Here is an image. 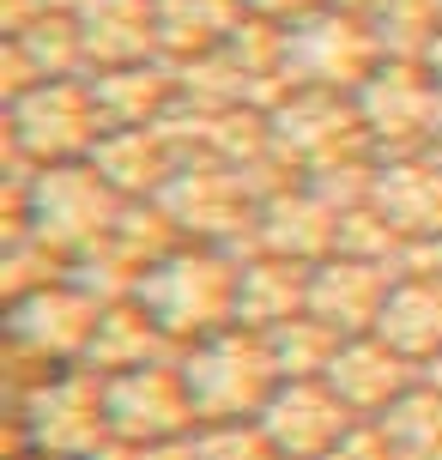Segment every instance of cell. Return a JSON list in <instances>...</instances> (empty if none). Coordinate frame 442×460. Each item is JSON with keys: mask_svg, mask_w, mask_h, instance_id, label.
I'll return each instance as SVG.
<instances>
[{"mask_svg": "<svg viewBox=\"0 0 442 460\" xmlns=\"http://www.w3.org/2000/svg\"><path fill=\"white\" fill-rule=\"evenodd\" d=\"M358 115L370 134L376 158H406L424 152L442 128V92L424 73V61H382V67L358 85Z\"/></svg>", "mask_w": 442, "mask_h": 460, "instance_id": "obj_7", "label": "cell"}, {"mask_svg": "<svg viewBox=\"0 0 442 460\" xmlns=\"http://www.w3.org/2000/svg\"><path fill=\"white\" fill-rule=\"evenodd\" d=\"M388 55L370 37V24L322 6L309 19L285 24V85H322V92H358Z\"/></svg>", "mask_w": 442, "mask_h": 460, "instance_id": "obj_8", "label": "cell"}, {"mask_svg": "<svg viewBox=\"0 0 442 460\" xmlns=\"http://www.w3.org/2000/svg\"><path fill=\"white\" fill-rule=\"evenodd\" d=\"M158 358H176V340L152 322V309L140 297L103 303L92 351H85V369H97V376H128V369H146V364H158Z\"/></svg>", "mask_w": 442, "mask_h": 460, "instance_id": "obj_22", "label": "cell"}, {"mask_svg": "<svg viewBox=\"0 0 442 460\" xmlns=\"http://www.w3.org/2000/svg\"><path fill=\"white\" fill-rule=\"evenodd\" d=\"M424 382H430V388L442 394V351H437V358H430V364H424Z\"/></svg>", "mask_w": 442, "mask_h": 460, "instance_id": "obj_29", "label": "cell"}, {"mask_svg": "<svg viewBox=\"0 0 442 460\" xmlns=\"http://www.w3.org/2000/svg\"><path fill=\"white\" fill-rule=\"evenodd\" d=\"M297 315H309V267L267 249H249L243 273H236V327L273 333Z\"/></svg>", "mask_w": 442, "mask_h": 460, "instance_id": "obj_19", "label": "cell"}, {"mask_svg": "<svg viewBox=\"0 0 442 460\" xmlns=\"http://www.w3.org/2000/svg\"><path fill=\"white\" fill-rule=\"evenodd\" d=\"M333 236H340V212L327 207L309 182H285L273 188L255 212V249L285 254V261H303L315 267L333 254Z\"/></svg>", "mask_w": 442, "mask_h": 460, "instance_id": "obj_16", "label": "cell"}, {"mask_svg": "<svg viewBox=\"0 0 442 460\" xmlns=\"http://www.w3.org/2000/svg\"><path fill=\"white\" fill-rule=\"evenodd\" d=\"M97 315H103V303L61 273L55 285L13 303V351L19 358H43V369L49 364H85Z\"/></svg>", "mask_w": 442, "mask_h": 460, "instance_id": "obj_11", "label": "cell"}, {"mask_svg": "<svg viewBox=\"0 0 442 460\" xmlns=\"http://www.w3.org/2000/svg\"><path fill=\"white\" fill-rule=\"evenodd\" d=\"M424 152H430V158L442 164V128H437V139H430V146H424Z\"/></svg>", "mask_w": 442, "mask_h": 460, "instance_id": "obj_30", "label": "cell"}, {"mask_svg": "<svg viewBox=\"0 0 442 460\" xmlns=\"http://www.w3.org/2000/svg\"><path fill=\"white\" fill-rule=\"evenodd\" d=\"M158 207L170 212V225L182 230V243H218L231 230H255L261 212V188L236 170V164H182L170 182H164Z\"/></svg>", "mask_w": 442, "mask_h": 460, "instance_id": "obj_10", "label": "cell"}, {"mask_svg": "<svg viewBox=\"0 0 442 460\" xmlns=\"http://www.w3.org/2000/svg\"><path fill=\"white\" fill-rule=\"evenodd\" d=\"M437 6H442V0H437Z\"/></svg>", "mask_w": 442, "mask_h": 460, "instance_id": "obj_32", "label": "cell"}, {"mask_svg": "<svg viewBox=\"0 0 442 460\" xmlns=\"http://www.w3.org/2000/svg\"><path fill=\"white\" fill-rule=\"evenodd\" d=\"M182 376L194 394L200 424H236V418H261L267 400L279 394V364L273 345L255 327H218L207 340L182 345Z\"/></svg>", "mask_w": 442, "mask_h": 460, "instance_id": "obj_4", "label": "cell"}, {"mask_svg": "<svg viewBox=\"0 0 442 460\" xmlns=\"http://www.w3.org/2000/svg\"><path fill=\"white\" fill-rule=\"evenodd\" d=\"M267 345H273V364H279L285 382H303V376H327V364H333V351L346 345V333H333V327L315 322V315H297V322L273 327Z\"/></svg>", "mask_w": 442, "mask_h": 460, "instance_id": "obj_25", "label": "cell"}, {"mask_svg": "<svg viewBox=\"0 0 442 460\" xmlns=\"http://www.w3.org/2000/svg\"><path fill=\"white\" fill-rule=\"evenodd\" d=\"M6 128H13V158L24 164H79L97 152V139L110 134V121L97 110L92 79L61 73V79H37L31 92L6 97Z\"/></svg>", "mask_w": 442, "mask_h": 460, "instance_id": "obj_5", "label": "cell"}, {"mask_svg": "<svg viewBox=\"0 0 442 460\" xmlns=\"http://www.w3.org/2000/svg\"><path fill=\"white\" fill-rule=\"evenodd\" d=\"M419 376L424 369L412 358H400L382 333H351L327 364V388L351 406V418H382L400 394L419 388Z\"/></svg>", "mask_w": 442, "mask_h": 460, "instance_id": "obj_14", "label": "cell"}, {"mask_svg": "<svg viewBox=\"0 0 442 460\" xmlns=\"http://www.w3.org/2000/svg\"><path fill=\"white\" fill-rule=\"evenodd\" d=\"M43 460H55V455H43Z\"/></svg>", "mask_w": 442, "mask_h": 460, "instance_id": "obj_31", "label": "cell"}, {"mask_svg": "<svg viewBox=\"0 0 442 460\" xmlns=\"http://www.w3.org/2000/svg\"><path fill=\"white\" fill-rule=\"evenodd\" d=\"M370 424H382L394 460H442V394L424 376H419V388L400 394L394 406L382 418H370Z\"/></svg>", "mask_w": 442, "mask_h": 460, "instance_id": "obj_23", "label": "cell"}, {"mask_svg": "<svg viewBox=\"0 0 442 460\" xmlns=\"http://www.w3.org/2000/svg\"><path fill=\"white\" fill-rule=\"evenodd\" d=\"M103 382H110V430L121 442L170 448V442H188L200 430V412H194V394L182 376V351L146 369H128V376H103Z\"/></svg>", "mask_w": 442, "mask_h": 460, "instance_id": "obj_9", "label": "cell"}, {"mask_svg": "<svg viewBox=\"0 0 442 460\" xmlns=\"http://www.w3.org/2000/svg\"><path fill=\"white\" fill-rule=\"evenodd\" d=\"M364 24L388 61H424V49L442 31V6L437 0H376V13Z\"/></svg>", "mask_w": 442, "mask_h": 460, "instance_id": "obj_24", "label": "cell"}, {"mask_svg": "<svg viewBox=\"0 0 442 460\" xmlns=\"http://www.w3.org/2000/svg\"><path fill=\"white\" fill-rule=\"evenodd\" d=\"M188 460H285V455L261 430V418H236V424H200L188 437Z\"/></svg>", "mask_w": 442, "mask_h": 460, "instance_id": "obj_26", "label": "cell"}, {"mask_svg": "<svg viewBox=\"0 0 442 460\" xmlns=\"http://www.w3.org/2000/svg\"><path fill=\"white\" fill-rule=\"evenodd\" d=\"M236 273L243 261L218 243H176V249L152 261L134 297L152 309V322L176 340V351L207 340L218 327H236Z\"/></svg>", "mask_w": 442, "mask_h": 460, "instance_id": "obj_1", "label": "cell"}, {"mask_svg": "<svg viewBox=\"0 0 442 460\" xmlns=\"http://www.w3.org/2000/svg\"><path fill=\"white\" fill-rule=\"evenodd\" d=\"M73 24L97 73L158 55V0H73Z\"/></svg>", "mask_w": 442, "mask_h": 460, "instance_id": "obj_17", "label": "cell"}, {"mask_svg": "<svg viewBox=\"0 0 442 460\" xmlns=\"http://www.w3.org/2000/svg\"><path fill=\"white\" fill-rule=\"evenodd\" d=\"M121 200L116 182L97 170L92 158L79 164H43L31 182L19 188V225L43 243V249H55L61 261H79L85 249H97L110 230H116L121 218Z\"/></svg>", "mask_w": 442, "mask_h": 460, "instance_id": "obj_3", "label": "cell"}, {"mask_svg": "<svg viewBox=\"0 0 442 460\" xmlns=\"http://www.w3.org/2000/svg\"><path fill=\"white\" fill-rule=\"evenodd\" d=\"M97 110L110 128H164L170 110L182 103V67H164L152 61H128V67H103L92 73Z\"/></svg>", "mask_w": 442, "mask_h": 460, "instance_id": "obj_18", "label": "cell"}, {"mask_svg": "<svg viewBox=\"0 0 442 460\" xmlns=\"http://www.w3.org/2000/svg\"><path fill=\"white\" fill-rule=\"evenodd\" d=\"M370 207L394 225L406 249L437 243L442 236V164L430 152H406V158H376Z\"/></svg>", "mask_w": 442, "mask_h": 460, "instance_id": "obj_15", "label": "cell"}, {"mask_svg": "<svg viewBox=\"0 0 442 460\" xmlns=\"http://www.w3.org/2000/svg\"><path fill=\"white\" fill-rule=\"evenodd\" d=\"M267 146L291 182L376 158L364 115H358V92H322V85H285L267 103Z\"/></svg>", "mask_w": 442, "mask_h": 460, "instance_id": "obj_2", "label": "cell"}, {"mask_svg": "<svg viewBox=\"0 0 442 460\" xmlns=\"http://www.w3.org/2000/svg\"><path fill=\"white\" fill-rule=\"evenodd\" d=\"M327 0H243V13L249 19H267V24H297L309 13H322Z\"/></svg>", "mask_w": 442, "mask_h": 460, "instance_id": "obj_27", "label": "cell"}, {"mask_svg": "<svg viewBox=\"0 0 442 460\" xmlns=\"http://www.w3.org/2000/svg\"><path fill=\"white\" fill-rule=\"evenodd\" d=\"M376 333L394 345L400 358H412V364H430L442 351V273H419V267H400L394 291L382 303V322Z\"/></svg>", "mask_w": 442, "mask_h": 460, "instance_id": "obj_21", "label": "cell"}, {"mask_svg": "<svg viewBox=\"0 0 442 460\" xmlns=\"http://www.w3.org/2000/svg\"><path fill=\"white\" fill-rule=\"evenodd\" d=\"M400 267L388 261H358V254H327L309 267V315L327 322L333 333H376L382 303L394 291Z\"/></svg>", "mask_w": 442, "mask_h": 460, "instance_id": "obj_13", "label": "cell"}, {"mask_svg": "<svg viewBox=\"0 0 442 460\" xmlns=\"http://www.w3.org/2000/svg\"><path fill=\"white\" fill-rule=\"evenodd\" d=\"M92 164L116 182L121 200H158L164 182L182 170V158H176V146H170L164 128H110L97 139Z\"/></svg>", "mask_w": 442, "mask_h": 460, "instance_id": "obj_20", "label": "cell"}, {"mask_svg": "<svg viewBox=\"0 0 442 460\" xmlns=\"http://www.w3.org/2000/svg\"><path fill=\"white\" fill-rule=\"evenodd\" d=\"M358 424L351 406L340 394L327 388V376H303V382H279V394L267 400V412H261V430L273 437L285 460H327L346 430Z\"/></svg>", "mask_w": 442, "mask_h": 460, "instance_id": "obj_12", "label": "cell"}, {"mask_svg": "<svg viewBox=\"0 0 442 460\" xmlns=\"http://www.w3.org/2000/svg\"><path fill=\"white\" fill-rule=\"evenodd\" d=\"M24 424H31V442L43 455L92 460L103 442L116 437L110 430V382L85 364L43 369V382L31 388V406H24Z\"/></svg>", "mask_w": 442, "mask_h": 460, "instance_id": "obj_6", "label": "cell"}, {"mask_svg": "<svg viewBox=\"0 0 442 460\" xmlns=\"http://www.w3.org/2000/svg\"><path fill=\"white\" fill-rule=\"evenodd\" d=\"M424 73L437 79V92H442V31H437V43L424 49Z\"/></svg>", "mask_w": 442, "mask_h": 460, "instance_id": "obj_28", "label": "cell"}]
</instances>
